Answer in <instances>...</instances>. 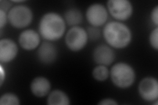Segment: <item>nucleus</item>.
Segmentation results:
<instances>
[{
  "label": "nucleus",
  "instance_id": "3",
  "mask_svg": "<svg viewBox=\"0 0 158 105\" xmlns=\"http://www.w3.org/2000/svg\"><path fill=\"white\" fill-rule=\"evenodd\" d=\"M110 76L112 83L117 87L127 89L134 84L136 79V72L129 64L117 63L111 67Z\"/></svg>",
  "mask_w": 158,
  "mask_h": 105
},
{
  "label": "nucleus",
  "instance_id": "8",
  "mask_svg": "<svg viewBox=\"0 0 158 105\" xmlns=\"http://www.w3.org/2000/svg\"><path fill=\"white\" fill-rule=\"evenodd\" d=\"M138 93L147 102L157 101L158 98V82L154 77L143 78L138 84Z\"/></svg>",
  "mask_w": 158,
  "mask_h": 105
},
{
  "label": "nucleus",
  "instance_id": "11",
  "mask_svg": "<svg viewBox=\"0 0 158 105\" xmlns=\"http://www.w3.org/2000/svg\"><path fill=\"white\" fill-rule=\"evenodd\" d=\"M18 46L12 39L3 38L0 40V62L8 63L16 58L18 54Z\"/></svg>",
  "mask_w": 158,
  "mask_h": 105
},
{
  "label": "nucleus",
  "instance_id": "4",
  "mask_svg": "<svg viewBox=\"0 0 158 105\" xmlns=\"http://www.w3.org/2000/svg\"><path fill=\"white\" fill-rule=\"evenodd\" d=\"M8 21L15 28L22 29L31 24L33 13L31 8L24 5H17L10 9L7 12Z\"/></svg>",
  "mask_w": 158,
  "mask_h": 105
},
{
  "label": "nucleus",
  "instance_id": "9",
  "mask_svg": "<svg viewBox=\"0 0 158 105\" xmlns=\"http://www.w3.org/2000/svg\"><path fill=\"white\" fill-rule=\"evenodd\" d=\"M93 59L97 64L108 67L114 62L115 54L110 46L102 44L94 50Z\"/></svg>",
  "mask_w": 158,
  "mask_h": 105
},
{
  "label": "nucleus",
  "instance_id": "12",
  "mask_svg": "<svg viewBox=\"0 0 158 105\" xmlns=\"http://www.w3.org/2000/svg\"><path fill=\"white\" fill-rule=\"evenodd\" d=\"M37 57L43 64H52L57 59V49L51 42H44L38 47Z\"/></svg>",
  "mask_w": 158,
  "mask_h": 105
},
{
  "label": "nucleus",
  "instance_id": "20",
  "mask_svg": "<svg viewBox=\"0 0 158 105\" xmlns=\"http://www.w3.org/2000/svg\"><path fill=\"white\" fill-rule=\"evenodd\" d=\"M8 21L7 13L2 9H0V28L2 29L6 26Z\"/></svg>",
  "mask_w": 158,
  "mask_h": 105
},
{
  "label": "nucleus",
  "instance_id": "18",
  "mask_svg": "<svg viewBox=\"0 0 158 105\" xmlns=\"http://www.w3.org/2000/svg\"><path fill=\"white\" fill-rule=\"evenodd\" d=\"M149 42L151 47L155 49L156 51L158 50V28L156 26L153 29L150 34Z\"/></svg>",
  "mask_w": 158,
  "mask_h": 105
},
{
  "label": "nucleus",
  "instance_id": "15",
  "mask_svg": "<svg viewBox=\"0 0 158 105\" xmlns=\"http://www.w3.org/2000/svg\"><path fill=\"white\" fill-rule=\"evenodd\" d=\"M63 18L65 20L66 24L73 27L77 26L78 24L82 22L83 16L80 10L75 8H71L67 10L65 12Z\"/></svg>",
  "mask_w": 158,
  "mask_h": 105
},
{
  "label": "nucleus",
  "instance_id": "17",
  "mask_svg": "<svg viewBox=\"0 0 158 105\" xmlns=\"http://www.w3.org/2000/svg\"><path fill=\"white\" fill-rule=\"evenodd\" d=\"M20 99L16 94L12 93H6L0 97L1 105H19Z\"/></svg>",
  "mask_w": 158,
  "mask_h": 105
},
{
  "label": "nucleus",
  "instance_id": "14",
  "mask_svg": "<svg viewBox=\"0 0 158 105\" xmlns=\"http://www.w3.org/2000/svg\"><path fill=\"white\" fill-rule=\"evenodd\" d=\"M47 103L49 105H69L71 100L65 92L60 89H55L48 94Z\"/></svg>",
  "mask_w": 158,
  "mask_h": 105
},
{
  "label": "nucleus",
  "instance_id": "5",
  "mask_svg": "<svg viewBox=\"0 0 158 105\" xmlns=\"http://www.w3.org/2000/svg\"><path fill=\"white\" fill-rule=\"evenodd\" d=\"M86 30L81 26L71 27L66 33L65 42L68 49L73 52L81 51L85 47L88 41Z\"/></svg>",
  "mask_w": 158,
  "mask_h": 105
},
{
  "label": "nucleus",
  "instance_id": "1",
  "mask_svg": "<svg viewBox=\"0 0 158 105\" xmlns=\"http://www.w3.org/2000/svg\"><path fill=\"white\" fill-rule=\"evenodd\" d=\"M65 20L56 12L44 14L39 22V34L48 42H55L61 39L65 34Z\"/></svg>",
  "mask_w": 158,
  "mask_h": 105
},
{
  "label": "nucleus",
  "instance_id": "13",
  "mask_svg": "<svg viewBox=\"0 0 158 105\" xmlns=\"http://www.w3.org/2000/svg\"><path fill=\"white\" fill-rule=\"evenodd\" d=\"M30 89L34 96L44 97L51 91V83L49 79L44 76H38L32 79Z\"/></svg>",
  "mask_w": 158,
  "mask_h": 105
},
{
  "label": "nucleus",
  "instance_id": "23",
  "mask_svg": "<svg viewBox=\"0 0 158 105\" xmlns=\"http://www.w3.org/2000/svg\"><path fill=\"white\" fill-rule=\"evenodd\" d=\"M0 74H1V78H0V86L2 87L3 86L5 79H6V72L4 71L3 68L2 67V65L0 66Z\"/></svg>",
  "mask_w": 158,
  "mask_h": 105
},
{
  "label": "nucleus",
  "instance_id": "16",
  "mask_svg": "<svg viewBox=\"0 0 158 105\" xmlns=\"http://www.w3.org/2000/svg\"><path fill=\"white\" fill-rule=\"evenodd\" d=\"M92 76L98 82H104L110 77V71L107 67L98 64L92 71Z\"/></svg>",
  "mask_w": 158,
  "mask_h": 105
},
{
  "label": "nucleus",
  "instance_id": "21",
  "mask_svg": "<svg viewBox=\"0 0 158 105\" xmlns=\"http://www.w3.org/2000/svg\"><path fill=\"white\" fill-rule=\"evenodd\" d=\"M150 18L152 21L155 24L156 26H158V6H156L152 11L150 14Z\"/></svg>",
  "mask_w": 158,
  "mask_h": 105
},
{
  "label": "nucleus",
  "instance_id": "19",
  "mask_svg": "<svg viewBox=\"0 0 158 105\" xmlns=\"http://www.w3.org/2000/svg\"><path fill=\"white\" fill-rule=\"evenodd\" d=\"M87 34L88 38H90L92 40H96L100 38V30L98 29V27L91 26L88 29Z\"/></svg>",
  "mask_w": 158,
  "mask_h": 105
},
{
  "label": "nucleus",
  "instance_id": "10",
  "mask_svg": "<svg viewBox=\"0 0 158 105\" xmlns=\"http://www.w3.org/2000/svg\"><path fill=\"white\" fill-rule=\"evenodd\" d=\"M40 35L32 29L25 30L20 34L19 43L21 47L26 51H32L40 45Z\"/></svg>",
  "mask_w": 158,
  "mask_h": 105
},
{
  "label": "nucleus",
  "instance_id": "7",
  "mask_svg": "<svg viewBox=\"0 0 158 105\" xmlns=\"http://www.w3.org/2000/svg\"><path fill=\"white\" fill-rule=\"evenodd\" d=\"M86 18L91 26L100 27L106 23L108 11L101 3H93L86 10Z\"/></svg>",
  "mask_w": 158,
  "mask_h": 105
},
{
  "label": "nucleus",
  "instance_id": "22",
  "mask_svg": "<svg viewBox=\"0 0 158 105\" xmlns=\"http://www.w3.org/2000/svg\"><path fill=\"white\" fill-rule=\"evenodd\" d=\"M98 104L101 105H117L118 103L116 100L112 98H106L102 99L100 102L98 103Z\"/></svg>",
  "mask_w": 158,
  "mask_h": 105
},
{
  "label": "nucleus",
  "instance_id": "2",
  "mask_svg": "<svg viewBox=\"0 0 158 105\" xmlns=\"http://www.w3.org/2000/svg\"><path fill=\"white\" fill-rule=\"evenodd\" d=\"M103 36L108 46L117 49L127 47L132 40L131 29L119 21L107 22L103 28Z\"/></svg>",
  "mask_w": 158,
  "mask_h": 105
},
{
  "label": "nucleus",
  "instance_id": "6",
  "mask_svg": "<svg viewBox=\"0 0 158 105\" xmlns=\"http://www.w3.org/2000/svg\"><path fill=\"white\" fill-rule=\"evenodd\" d=\"M107 9L111 15L118 21H127L133 13V6L128 0H110Z\"/></svg>",
  "mask_w": 158,
  "mask_h": 105
}]
</instances>
